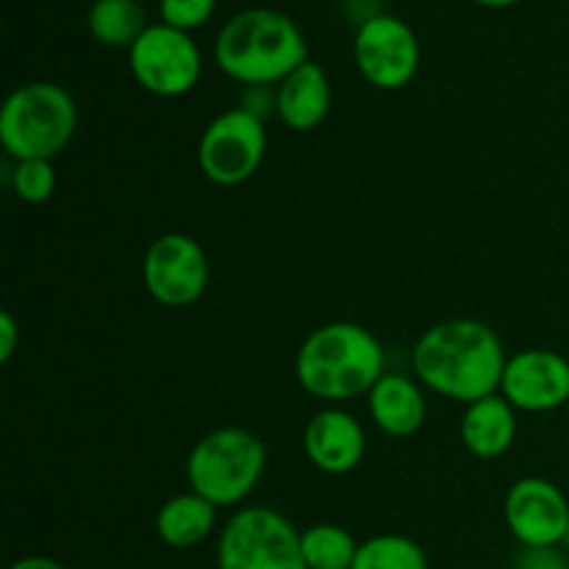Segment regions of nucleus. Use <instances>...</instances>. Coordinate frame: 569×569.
<instances>
[{
  "label": "nucleus",
  "mask_w": 569,
  "mask_h": 569,
  "mask_svg": "<svg viewBox=\"0 0 569 569\" xmlns=\"http://www.w3.org/2000/svg\"><path fill=\"white\" fill-rule=\"evenodd\" d=\"M11 189H14L22 203H44L56 189L53 164L44 159L17 161L14 170H11Z\"/></svg>",
  "instance_id": "obj_21"
},
{
  "label": "nucleus",
  "mask_w": 569,
  "mask_h": 569,
  "mask_svg": "<svg viewBox=\"0 0 569 569\" xmlns=\"http://www.w3.org/2000/svg\"><path fill=\"white\" fill-rule=\"evenodd\" d=\"M78 128V106L61 83L17 87L0 109V142L14 161H53Z\"/></svg>",
  "instance_id": "obj_4"
},
{
  "label": "nucleus",
  "mask_w": 569,
  "mask_h": 569,
  "mask_svg": "<svg viewBox=\"0 0 569 569\" xmlns=\"http://www.w3.org/2000/svg\"><path fill=\"white\" fill-rule=\"evenodd\" d=\"M506 350L498 333L478 320H445L415 345L417 381L442 398L470 406L500 392Z\"/></svg>",
  "instance_id": "obj_1"
},
{
  "label": "nucleus",
  "mask_w": 569,
  "mask_h": 569,
  "mask_svg": "<svg viewBox=\"0 0 569 569\" xmlns=\"http://www.w3.org/2000/svg\"><path fill=\"white\" fill-rule=\"evenodd\" d=\"M128 64L139 87L159 98H178L198 87L203 56L187 31L156 22L128 48Z\"/></svg>",
  "instance_id": "obj_8"
},
{
  "label": "nucleus",
  "mask_w": 569,
  "mask_h": 569,
  "mask_svg": "<svg viewBox=\"0 0 569 569\" xmlns=\"http://www.w3.org/2000/svg\"><path fill=\"white\" fill-rule=\"evenodd\" d=\"M500 395L517 411L542 415L561 409L569 400V359L545 348L520 350L506 361Z\"/></svg>",
  "instance_id": "obj_12"
},
{
  "label": "nucleus",
  "mask_w": 569,
  "mask_h": 569,
  "mask_svg": "<svg viewBox=\"0 0 569 569\" xmlns=\"http://www.w3.org/2000/svg\"><path fill=\"white\" fill-rule=\"evenodd\" d=\"M300 387L326 403L367 395L383 376V345L356 322H328L306 337L295 359Z\"/></svg>",
  "instance_id": "obj_3"
},
{
  "label": "nucleus",
  "mask_w": 569,
  "mask_h": 569,
  "mask_svg": "<svg viewBox=\"0 0 569 569\" xmlns=\"http://www.w3.org/2000/svg\"><path fill=\"white\" fill-rule=\"evenodd\" d=\"M217 526V506L198 492H181L156 511V533L167 548L187 550L206 542Z\"/></svg>",
  "instance_id": "obj_17"
},
{
  "label": "nucleus",
  "mask_w": 569,
  "mask_h": 569,
  "mask_svg": "<svg viewBox=\"0 0 569 569\" xmlns=\"http://www.w3.org/2000/svg\"><path fill=\"white\" fill-rule=\"evenodd\" d=\"M217 569H309L300 533L281 511L267 506L239 509L217 542Z\"/></svg>",
  "instance_id": "obj_6"
},
{
  "label": "nucleus",
  "mask_w": 569,
  "mask_h": 569,
  "mask_svg": "<svg viewBox=\"0 0 569 569\" xmlns=\"http://www.w3.org/2000/svg\"><path fill=\"white\" fill-rule=\"evenodd\" d=\"M503 515L522 548H561L565 542L569 500L548 478H520L506 495Z\"/></svg>",
  "instance_id": "obj_11"
},
{
  "label": "nucleus",
  "mask_w": 569,
  "mask_h": 569,
  "mask_svg": "<svg viewBox=\"0 0 569 569\" xmlns=\"http://www.w3.org/2000/svg\"><path fill=\"white\" fill-rule=\"evenodd\" d=\"M276 111L292 131H311L331 111V81L322 64L306 61L276 89Z\"/></svg>",
  "instance_id": "obj_15"
},
{
  "label": "nucleus",
  "mask_w": 569,
  "mask_h": 569,
  "mask_svg": "<svg viewBox=\"0 0 569 569\" xmlns=\"http://www.w3.org/2000/svg\"><path fill=\"white\" fill-rule=\"evenodd\" d=\"M367 411L389 437H411L426 422L428 403L420 381L400 372H383L367 392Z\"/></svg>",
  "instance_id": "obj_14"
},
{
  "label": "nucleus",
  "mask_w": 569,
  "mask_h": 569,
  "mask_svg": "<svg viewBox=\"0 0 569 569\" xmlns=\"http://www.w3.org/2000/svg\"><path fill=\"white\" fill-rule=\"evenodd\" d=\"M515 569H569V561L561 548H522Z\"/></svg>",
  "instance_id": "obj_23"
},
{
  "label": "nucleus",
  "mask_w": 569,
  "mask_h": 569,
  "mask_svg": "<svg viewBox=\"0 0 569 569\" xmlns=\"http://www.w3.org/2000/svg\"><path fill=\"white\" fill-rule=\"evenodd\" d=\"M142 278L156 303L183 309L200 300L209 287V259L198 239L187 233H164L144 253Z\"/></svg>",
  "instance_id": "obj_10"
},
{
  "label": "nucleus",
  "mask_w": 569,
  "mask_h": 569,
  "mask_svg": "<svg viewBox=\"0 0 569 569\" xmlns=\"http://www.w3.org/2000/svg\"><path fill=\"white\" fill-rule=\"evenodd\" d=\"M217 0H159L161 22L178 28V31H192L209 22L214 14Z\"/></svg>",
  "instance_id": "obj_22"
},
{
  "label": "nucleus",
  "mask_w": 569,
  "mask_h": 569,
  "mask_svg": "<svg viewBox=\"0 0 569 569\" xmlns=\"http://www.w3.org/2000/svg\"><path fill=\"white\" fill-rule=\"evenodd\" d=\"M17 348V322L9 311H3L0 317V361H9L14 356Z\"/></svg>",
  "instance_id": "obj_24"
},
{
  "label": "nucleus",
  "mask_w": 569,
  "mask_h": 569,
  "mask_svg": "<svg viewBox=\"0 0 569 569\" xmlns=\"http://www.w3.org/2000/svg\"><path fill=\"white\" fill-rule=\"evenodd\" d=\"M517 439V409L503 395H489L467 406L461 417V442L478 459H498Z\"/></svg>",
  "instance_id": "obj_16"
},
{
  "label": "nucleus",
  "mask_w": 569,
  "mask_h": 569,
  "mask_svg": "<svg viewBox=\"0 0 569 569\" xmlns=\"http://www.w3.org/2000/svg\"><path fill=\"white\" fill-rule=\"evenodd\" d=\"M472 3H478V6H487V9H503V6L520 3V0H472Z\"/></svg>",
  "instance_id": "obj_26"
},
{
  "label": "nucleus",
  "mask_w": 569,
  "mask_h": 569,
  "mask_svg": "<svg viewBox=\"0 0 569 569\" xmlns=\"http://www.w3.org/2000/svg\"><path fill=\"white\" fill-rule=\"evenodd\" d=\"M303 450L320 472L345 476L365 459V428L350 411L331 406V409L317 411L309 420L303 431Z\"/></svg>",
  "instance_id": "obj_13"
},
{
  "label": "nucleus",
  "mask_w": 569,
  "mask_h": 569,
  "mask_svg": "<svg viewBox=\"0 0 569 569\" xmlns=\"http://www.w3.org/2000/svg\"><path fill=\"white\" fill-rule=\"evenodd\" d=\"M267 470V448L248 428H217L206 433L187 459V481L192 492L217 509L239 506Z\"/></svg>",
  "instance_id": "obj_5"
},
{
  "label": "nucleus",
  "mask_w": 569,
  "mask_h": 569,
  "mask_svg": "<svg viewBox=\"0 0 569 569\" xmlns=\"http://www.w3.org/2000/svg\"><path fill=\"white\" fill-rule=\"evenodd\" d=\"M353 569H428V556L415 539L381 533L359 545Z\"/></svg>",
  "instance_id": "obj_20"
},
{
  "label": "nucleus",
  "mask_w": 569,
  "mask_h": 569,
  "mask_svg": "<svg viewBox=\"0 0 569 569\" xmlns=\"http://www.w3.org/2000/svg\"><path fill=\"white\" fill-rule=\"evenodd\" d=\"M300 550L309 569H353L359 542L342 526L320 522L300 533Z\"/></svg>",
  "instance_id": "obj_19"
},
{
  "label": "nucleus",
  "mask_w": 569,
  "mask_h": 569,
  "mask_svg": "<svg viewBox=\"0 0 569 569\" xmlns=\"http://www.w3.org/2000/svg\"><path fill=\"white\" fill-rule=\"evenodd\" d=\"M214 61L231 81L270 87L309 61V44L298 22L283 11L256 6L222 26L214 39Z\"/></svg>",
  "instance_id": "obj_2"
},
{
  "label": "nucleus",
  "mask_w": 569,
  "mask_h": 569,
  "mask_svg": "<svg viewBox=\"0 0 569 569\" xmlns=\"http://www.w3.org/2000/svg\"><path fill=\"white\" fill-rule=\"evenodd\" d=\"M9 569H67V567L59 565L56 559H48V556H22V559H17Z\"/></svg>",
  "instance_id": "obj_25"
},
{
  "label": "nucleus",
  "mask_w": 569,
  "mask_h": 569,
  "mask_svg": "<svg viewBox=\"0 0 569 569\" xmlns=\"http://www.w3.org/2000/svg\"><path fill=\"white\" fill-rule=\"evenodd\" d=\"M561 548H565L569 553V528H567V537H565V542H561Z\"/></svg>",
  "instance_id": "obj_27"
},
{
  "label": "nucleus",
  "mask_w": 569,
  "mask_h": 569,
  "mask_svg": "<svg viewBox=\"0 0 569 569\" xmlns=\"http://www.w3.org/2000/svg\"><path fill=\"white\" fill-rule=\"evenodd\" d=\"M267 153V128L256 111L237 106L206 126L198 148L200 172L217 187H239L256 176Z\"/></svg>",
  "instance_id": "obj_7"
},
{
  "label": "nucleus",
  "mask_w": 569,
  "mask_h": 569,
  "mask_svg": "<svg viewBox=\"0 0 569 569\" xmlns=\"http://www.w3.org/2000/svg\"><path fill=\"white\" fill-rule=\"evenodd\" d=\"M87 28L106 48H131L148 28V17L139 0H94Z\"/></svg>",
  "instance_id": "obj_18"
},
{
  "label": "nucleus",
  "mask_w": 569,
  "mask_h": 569,
  "mask_svg": "<svg viewBox=\"0 0 569 569\" xmlns=\"http://www.w3.org/2000/svg\"><path fill=\"white\" fill-rule=\"evenodd\" d=\"M353 56L359 72L372 87L395 92L420 70V39L400 17L372 14L356 31Z\"/></svg>",
  "instance_id": "obj_9"
}]
</instances>
